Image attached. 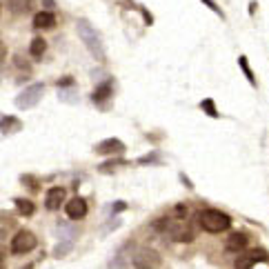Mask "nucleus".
Returning <instances> with one entry per match:
<instances>
[{"instance_id":"nucleus-11","label":"nucleus","mask_w":269,"mask_h":269,"mask_svg":"<svg viewBox=\"0 0 269 269\" xmlns=\"http://www.w3.org/2000/svg\"><path fill=\"white\" fill-rule=\"evenodd\" d=\"M34 27L36 29H51V27H56V16H53L51 11H38V14L34 16Z\"/></svg>"},{"instance_id":"nucleus-7","label":"nucleus","mask_w":269,"mask_h":269,"mask_svg":"<svg viewBox=\"0 0 269 269\" xmlns=\"http://www.w3.org/2000/svg\"><path fill=\"white\" fill-rule=\"evenodd\" d=\"M258 262L269 265V254L265 252V249H254V252H247L245 256H240V258L236 260V267H254V265H258Z\"/></svg>"},{"instance_id":"nucleus-18","label":"nucleus","mask_w":269,"mask_h":269,"mask_svg":"<svg viewBox=\"0 0 269 269\" xmlns=\"http://www.w3.org/2000/svg\"><path fill=\"white\" fill-rule=\"evenodd\" d=\"M200 109H203V112L207 114V116H209V118H218V109H216V105H213V100H211V98H205V100L203 102H200Z\"/></svg>"},{"instance_id":"nucleus-17","label":"nucleus","mask_w":269,"mask_h":269,"mask_svg":"<svg viewBox=\"0 0 269 269\" xmlns=\"http://www.w3.org/2000/svg\"><path fill=\"white\" fill-rule=\"evenodd\" d=\"M238 65H240V69H243V73H245V78H247V83H249V85H254V87H256V76H254V71L249 69L247 56H240V58H238Z\"/></svg>"},{"instance_id":"nucleus-19","label":"nucleus","mask_w":269,"mask_h":269,"mask_svg":"<svg viewBox=\"0 0 269 269\" xmlns=\"http://www.w3.org/2000/svg\"><path fill=\"white\" fill-rule=\"evenodd\" d=\"M120 165H125V160H109V163H102L100 167H98V171H100V174H109V171H114L116 167H120Z\"/></svg>"},{"instance_id":"nucleus-1","label":"nucleus","mask_w":269,"mask_h":269,"mask_svg":"<svg viewBox=\"0 0 269 269\" xmlns=\"http://www.w3.org/2000/svg\"><path fill=\"white\" fill-rule=\"evenodd\" d=\"M76 29H78V36H80V40L85 42V47L89 49L91 56H94L98 63H105L107 53H105V45H102L100 34H98L87 20H83V18L76 22Z\"/></svg>"},{"instance_id":"nucleus-10","label":"nucleus","mask_w":269,"mask_h":269,"mask_svg":"<svg viewBox=\"0 0 269 269\" xmlns=\"http://www.w3.org/2000/svg\"><path fill=\"white\" fill-rule=\"evenodd\" d=\"M249 245V238L247 234H243V231H234L229 238H227V243H225V247H227V252H243L245 247Z\"/></svg>"},{"instance_id":"nucleus-12","label":"nucleus","mask_w":269,"mask_h":269,"mask_svg":"<svg viewBox=\"0 0 269 269\" xmlns=\"http://www.w3.org/2000/svg\"><path fill=\"white\" fill-rule=\"evenodd\" d=\"M112 98V80H107V83H102L100 87H98L94 94H91V100L96 102V105H102L105 100H109Z\"/></svg>"},{"instance_id":"nucleus-23","label":"nucleus","mask_w":269,"mask_h":269,"mask_svg":"<svg viewBox=\"0 0 269 269\" xmlns=\"http://www.w3.org/2000/svg\"><path fill=\"white\" fill-rule=\"evenodd\" d=\"M22 182H24V187H29V189H38V180L36 178H29V176H22Z\"/></svg>"},{"instance_id":"nucleus-26","label":"nucleus","mask_w":269,"mask_h":269,"mask_svg":"<svg viewBox=\"0 0 269 269\" xmlns=\"http://www.w3.org/2000/svg\"><path fill=\"white\" fill-rule=\"evenodd\" d=\"M180 180L185 182V187H187V189H194V185H192V182H189V178H187L185 174H180Z\"/></svg>"},{"instance_id":"nucleus-9","label":"nucleus","mask_w":269,"mask_h":269,"mask_svg":"<svg viewBox=\"0 0 269 269\" xmlns=\"http://www.w3.org/2000/svg\"><path fill=\"white\" fill-rule=\"evenodd\" d=\"M67 200V192H65V187H51L47 192L45 196V207L49 211H56L63 207V203Z\"/></svg>"},{"instance_id":"nucleus-28","label":"nucleus","mask_w":269,"mask_h":269,"mask_svg":"<svg viewBox=\"0 0 269 269\" xmlns=\"http://www.w3.org/2000/svg\"><path fill=\"white\" fill-rule=\"evenodd\" d=\"M0 267H5V258H3V252H0Z\"/></svg>"},{"instance_id":"nucleus-13","label":"nucleus","mask_w":269,"mask_h":269,"mask_svg":"<svg viewBox=\"0 0 269 269\" xmlns=\"http://www.w3.org/2000/svg\"><path fill=\"white\" fill-rule=\"evenodd\" d=\"M22 129V122L14 118V116H5V118H0V131L3 133H16Z\"/></svg>"},{"instance_id":"nucleus-14","label":"nucleus","mask_w":269,"mask_h":269,"mask_svg":"<svg viewBox=\"0 0 269 269\" xmlns=\"http://www.w3.org/2000/svg\"><path fill=\"white\" fill-rule=\"evenodd\" d=\"M9 11L14 16H22L32 11V0H9Z\"/></svg>"},{"instance_id":"nucleus-15","label":"nucleus","mask_w":269,"mask_h":269,"mask_svg":"<svg viewBox=\"0 0 269 269\" xmlns=\"http://www.w3.org/2000/svg\"><path fill=\"white\" fill-rule=\"evenodd\" d=\"M16 203V209H18V213H20V216H34V211H36V205L32 203V200H27V198H16L14 200Z\"/></svg>"},{"instance_id":"nucleus-2","label":"nucleus","mask_w":269,"mask_h":269,"mask_svg":"<svg viewBox=\"0 0 269 269\" xmlns=\"http://www.w3.org/2000/svg\"><path fill=\"white\" fill-rule=\"evenodd\" d=\"M198 225L209 234H220V231H227L231 227V218L218 209H203L198 213Z\"/></svg>"},{"instance_id":"nucleus-16","label":"nucleus","mask_w":269,"mask_h":269,"mask_svg":"<svg viewBox=\"0 0 269 269\" xmlns=\"http://www.w3.org/2000/svg\"><path fill=\"white\" fill-rule=\"evenodd\" d=\"M45 51H47V42H45V38H34L32 42H29V53H32L34 58H40Z\"/></svg>"},{"instance_id":"nucleus-22","label":"nucleus","mask_w":269,"mask_h":269,"mask_svg":"<svg viewBox=\"0 0 269 269\" xmlns=\"http://www.w3.org/2000/svg\"><path fill=\"white\" fill-rule=\"evenodd\" d=\"M14 65L18 67V69H22V71H29V63H27V60H24L22 56H16V58H14Z\"/></svg>"},{"instance_id":"nucleus-20","label":"nucleus","mask_w":269,"mask_h":269,"mask_svg":"<svg viewBox=\"0 0 269 269\" xmlns=\"http://www.w3.org/2000/svg\"><path fill=\"white\" fill-rule=\"evenodd\" d=\"M71 245H73V243H71V238H69V240L65 238V243H60L58 247H56V252H53V254H56V258H63V256L71 249Z\"/></svg>"},{"instance_id":"nucleus-21","label":"nucleus","mask_w":269,"mask_h":269,"mask_svg":"<svg viewBox=\"0 0 269 269\" xmlns=\"http://www.w3.org/2000/svg\"><path fill=\"white\" fill-rule=\"evenodd\" d=\"M200 3H205V5H207V7H209V9L213 11V14H218L220 18H225V14H223V9H220V7H218V5H216V3H213V0H200Z\"/></svg>"},{"instance_id":"nucleus-3","label":"nucleus","mask_w":269,"mask_h":269,"mask_svg":"<svg viewBox=\"0 0 269 269\" xmlns=\"http://www.w3.org/2000/svg\"><path fill=\"white\" fill-rule=\"evenodd\" d=\"M42 96H45V85L42 83H34V85H29L27 89H22L20 94L16 96V107L20 109V112H27V109H32L36 107L38 102L42 100Z\"/></svg>"},{"instance_id":"nucleus-27","label":"nucleus","mask_w":269,"mask_h":269,"mask_svg":"<svg viewBox=\"0 0 269 269\" xmlns=\"http://www.w3.org/2000/svg\"><path fill=\"white\" fill-rule=\"evenodd\" d=\"M256 7H258V5H256V3H249V14H254V11H256Z\"/></svg>"},{"instance_id":"nucleus-4","label":"nucleus","mask_w":269,"mask_h":269,"mask_svg":"<svg viewBox=\"0 0 269 269\" xmlns=\"http://www.w3.org/2000/svg\"><path fill=\"white\" fill-rule=\"evenodd\" d=\"M36 245H38V238H36L34 231L20 229L14 238H11V252L14 254H29L32 249H36Z\"/></svg>"},{"instance_id":"nucleus-29","label":"nucleus","mask_w":269,"mask_h":269,"mask_svg":"<svg viewBox=\"0 0 269 269\" xmlns=\"http://www.w3.org/2000/svg\"><path fill=\"white\" fill-rule=\"evenodd\" d=\"M0 9H3V5H0Z\"/></svg>"},{"instance_id":"nucleus-8","label":"nucleus","mask_w":269,"mask_h":269,"mask_svg":"<svg viewBox=\"0 0 269 269\" xmlns=\"http://www.w3.org/2000/svg\"><path fill=\"white\" fill-rule=\"evenodd\" d=\"M65 211H67V216H69L71 220L85 218V216H87V200L80 198V196H73L71 200H67Z\"/></svg>"},{"instance_id":"nucleus-25","label":"nucleus","mask_w":269,"mask_h":269,"mask_svg":"<svg viewBox=\"0 0 269 269\" xmlns=\"http://www.w3.org/2000/svg\"><path fill=\"white\" fill-rule=\"evenodd\" d=\"M122 209H127V203H122V200H118V203L114 205V211H122Z\"/></svg>"},{"instance_id":"nucleus-24","label":"nucleus","mask_w":269,"mask_h":269,"mask_svg":"<svg viewBox=\"0 0 269 269\" xmlns=\"http://www.w3.org/2000/svg\"><path fill=\"white\" fill-rule=\"evenodd\" d=\"M5 58H7V45L0 40V63H5Z\"/></svg>"},{"instance_id":"nucleus-6","label":"nucleus","mask_w":269,"mask_h":269,"mask_svg":"<svg viewBox=\"0 0 269 269\" xmlns=\"http://www.w3.org/2000/svg\"><path fill=\"white\" fill-rule=\"evenodd\" d=\"M131 262H133V267H158L160 265V256L154 249H138L133 254Z\"/></svg>"},{"instance_id":"nucleus-5","label":"nucleus","mask_w":269,"mask_h":269,"mask_svg":"<svg viewBox=\"0 0 269 269\" xmlns=\"http://www.w3.org/2000/svg\"><path fill=\"white\" fill-rule=\"evenodd\" d=\"M94 151L100 156H118L125 151V143L118 138H105V140H100V143L94 145Z\"/></svg>"}]
</instances>
